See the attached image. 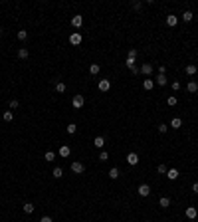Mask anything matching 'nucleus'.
Returning a JSON list of instances; mask_svg holds the SVG:
<instances>
[{
	"label": "nucleus",
	"instance_id": "f257e3e1",
	"mask_svg": "<svg viewBox=\"0 0 198 222\" xmlns=\"http://www.w3.org/2000/svg\"><path fill=\"white\" fill-rule=\"evenodd\" d=\"M125 66H127V68L131 70V72H133L135 75H137V73H141V72H139V68H137V64H135V60H133V58H127V62H125Z\"/></svg>",
	"mask_w": 198,
	"mask_h": 222
},
{
	"label": "nucleus",
	"instance_id": "f03ea898",
	"mask_svg": "<svg viewBox=\"0 0 198 222\" xmlns=\"http://www.w3.org/2000/svg\"><path fill=\"white\" fill-rule=\"evenodd\" d=\"M69 44L71 46H79L81 44V34H79V32H73V34L69 36Z\"/></svg>",
	"mask_w": 198,
	"mask_h": 222
},
{
	"label": "nucleus",
	"instance_id": "7ed1b4c3",
	"mask_svg": "<svg viewBox=\"0 0 198 222\" xmlns=\"http://www.w3.org/2000/svg\"><path fill=\"white\" fill-rule=\"evenodd\" d=\"M71 171H73L75 175H81L83 171H85V167H83V163H71Z\"/></svg>",
	"mask_w": 198,
	"mask_h": 222
},
{
	"label": "nucleus",
	"instance_id": "20e7f679",
	"mask_svg": "<svg viewBox=\"0 0 198 222\" xmlns=\"http://www.w3.org/2000/svg\"><path fill=\"white\" fill-rule=\"evenodd\" d=\"M137 192H139V196H149L151 194V186L149 185H141L137 188Z\"/></svg>",
	"mask_w": 198,
	"mask_h": 222
},
{
	"label": "nucleus",
	"instance_id": "39448f33",
	"mask_svg": "<svg viewBox=\"0 0 198 222\" xmlns=\"http://www.w3.org/2000/svg\"><path fill=\"white\" fill-rule=\"evenodd\" d=\"M71 26H75V28H81V26H83V16L75 14L73 18H71Z\"/></svg>",
	"mask_w": 198,
	"mask_h": 222
},
{
	"label": "nucleus",
	"instance_id": "423d86ee",
	"mask_svg": "<svg viewBox=\"0 0 198 222\" xmlns=\"http://www.w3.org/2000/svg\"><path fill=\"white\" fill-rule=\"evenodd\" d=\"M71 103H73V107H75V109H79V107H83L85 99H83V95H75V97H73V101H71Z\"/></svg>",
	"mask_w": 198,
	"mask_h": 222
},
{
	"label": "nucleus",
	"instance_id": "0eeeda50",
	"mask_svg": "<svg viewBox=\"0 0 198 222\" xmlns=\"http://www.w3.org/2000/svg\"><path fill=\"white\" fill-rule=\"evenodd\" d=\"M166 81H168V79H166V75H165V73H159L157 77H155V83H157V85H161V87H165V85H166Z\"/></svg>",
	"mask_w": 198,
	"mask_h": 222
},
{
	"label": "nucleus",
	"instance_id": "6e6552de",
	"mask_svg": "<svg viewBox=\"0 0 198 222\" xmlns=\"http://www.w3.org/2000/svg\"><path fill=\"white\" fill-rule=\"evenodd\" d=\"M139 72H141V73H145L147 77H149V75L153 73V66H151V64H143L141 68H139Z\"/></svg>",
	"mask_w": 198,
	"mask_h": 222
},
{
	"label": "nucleus",
	"instance_id": "1a4fd4ad",
	"mask_svg": "<svg viewBox=\"0 0 198 222\" xmlns=\"http://www.w3.org/2000/svg\"><path fill=\"white\" fill-rule=\"evenodd\" d=\"M127 163H129L131 167H135V165L139 163V155H137V153H129V155H127Z\"/></svg>",
	"mask_w": 198,
	"mask_h": 222
},
{
	"label": "nucleus",
	"instance_id": "9d476101",
	"mask_svg": "<svg viewBox=\"0 0 198 222\" xmlns=\"http://www.w3.org/2000/svg\"><path fill=\"white\" fill-rule=\"evenodd\" d=\"M109 87H111L109 79H99V91H109Z\"/></svg>",
	"mask_w": 198,
	"mask_h": 222
},
{
	"label": "nucleus",
	"instance_id": "9b49d317",
	"mask_svg": "<svg viewBox=\"0 0 198 222\" xmlns=\"http://www.w3.org/2000/svg\"><path fill=\"white\" fill-rule=\"evenodd\" d=\"M196 216H198V210H196V208H194V206H188V208H186V218H190V220H194V218H196Z\"/></svg>",
	"mask_w": 198,
	"mask_h": 222
},
{
	"label": "nucleus",
	"instance_id": "f8f14e48",
	"mask_svg": "<svg viewBox=\"0 0 198 222\" xmlns=\"http://www.w3.org/2000/svg\"><path fill=\"white\" fill-rule=\"evenodd\" d=\"M166 24H168V26H176V24H178V16L168 14V16H166Z\"/></svg>",
	"mask_w": 198,
	"mask_h": 222
},
{
	"label": "nucleus",
	"instance_id": "ddd939ff",
	"mask_svg": "<svg viewBox=\"0 0 198 222\" xmlns=\"http://www.w3.org/2000/svg\"><path fill=\"white\" fill-rule=\"evenodd\" d=\"M166 177H168V181H176V179H178V171H176V169H168L166 171Z\"/></svg>",
	"mask_w": 198,
	"mask_h": 222
},
{
	"label": "nucleus",
	"instance_id": "4468645a",
	"mask_svg": "<svg viewBox=\"0 0 198 222\" xmlns=\"http://www.w3.org/2000/svg\"><path fill=\"white\" fill-rule=\"evenodd\" d=\"M93 145H95L97 149H103V147H105V139H103L101 135H97V137L93 139Z\"/></svg>",
	"mask_w": 198,
	"mask_h": 222
},
{
	"label": "nucleus",
	"instance_id": "2eb2a0df",
	"mask_svg": "<svg viewBox=\"0 0 198 222\" xmlns=\"http://www.w3.org/2000/svg\"><path fill=\"white\" fill-rule=\"evenodd\" d=\"M153 87H155V81H153V79H149V77H147L145 81H143V89H145V91H151Z\"/></svg>",
	"mask_w": 198,
	"mask_h": 222
},
{
	"label": "nucleus",
	"instance_id": "dca6fc26",
	"mask_svg": "<svg viewBox=\"0 0 198 222\" xmlns=\"http://www.w3.org/2000/svg\"><path fill=\"white\" fill-rule=\"evenodd\" d=\"M186 89L190 91V93H196V91H198V81H194V79H192V81H188Z\"/></svg>",
	"mask_w": 198,
	"mask_h": 222
},
{
	"label": "nucleus",
	"instance_id": "f3484780",
	"mask_svg": "<svg viewBox=\"0 0 198 222\" xmlns=\"http://www.w3.org/2000/svg\"><path fill=\"white\" fill-rule=\"evenodd\" d=\"M69 153H71V149L67 145H62L60 147V157H69Z\"/></svg>",
	"mask_w": 198,
	"mask_h": 222
},
{
	"label": "nucleus",
	"instance_id": "a211bd4d",
	"mask_svg": "<svg viewBox=\"0 0 198 222\" xmlns=\"http://www.w3.org/2000/svg\"><path fill=\"white\" fill-rule=\"evenodd\" d=\"M52 177L54 179H62V177H64V169H62V167H56L54 173H52Z\"/></svg>",
	"mask_w": 198,
	"mask_h": 222
},
{
	"label": "nucleus",
	"instance_id": "6ab92c4d",
	"mask_svg": "<svg viewBox=\"0 0 198 222\" xmlns=\"http://www.w3.org/2000/svg\"><path fill=\"white\" fill-rule=\"evenodd\" d=\"M159 204H161L163 208H168V206H170V198H168V196H161V200H159Z\"/></svg>",
	"mask_w": 198,
	"mask_h": 222
},
{
	"label": "nucleus",
	"instance_id": "aec40b11",
	"mask_svg": "<svg viewBox=\"0 0 198 222\" xmlns=\"http://www.w3.org/2000/svg\"><path fill=\"white\" fill-rule=\"evenodd\" d=\"M170 127H174V129L182 127V119H180V117H174V119L170 121Z\"/></svg>",
	"mask_w": 198,
	"mask_h": 222
},
{
	"label": "nucleus",
	"instance_id": "412c9836",
	"mask_svg": "<svg viewBox=\"0 0 198 222\" xmlns=\"http://www.w3.org/2000/svg\"><path fill=\"white\" fill-rule=\"evenodd\" d=\"M109 179H113V181H115V179H119V169H117V167H113V169L109 171Z\"/></svg>",
	"mask_w": 198,
	"mask_h": 222
},
{
	"label": "nucleus",
	"instance_id": "4be33fe9",
	"mask_svg": "<svg viewBox=\"0 0 198 222\" xmlns=\"http://www.w3.org/2000/svg\"><path fill=\"white\" fill-rule=\"evenodd\" d=\"M22 208H24V212H26V214H32V212H34V204L32 202H26Z\"/></svg>",
	"mask_w": 198,
	"mask_h": 222
},
{
	"label": "nucleus",
	"instance_id": "5701e85b",
	"mask_svg": "<svg viewBox=\"0 0 198 222\" xmlns=\"http://www.w3.org/2000/svg\"><path fill=\"white\" fill-rule=\"evenodd\" d=\"M186 73L188 75H194L196 73V64H188L186 66Z\"/></svg>",
	"mask_w": 198,
	"mask_h": 222
},
{
	"label": "nucleus",
	"instance_id": "b1692460",
	"mask_svg": "<svg viewBox=\"0 0 198 222\" xmlns=\"http://www.w3.org/2000/svg\"><path fill=\"white\" fill-rule=\"evenodd\" d=\"M44 159H46V161H48V163H52L54 159H56V153H54V151H48V153L44 155Z\"/></svg>",
	"mask_w": 198,
	"mask_h": 222
},
{
	"label": "nucleus",
	"instance_id": "393cba45",
	"mask_svg": "<svg viewBox=\"0 0 198 222\" xmlns=\"http://www.w3.org/2000/svg\"><path fill=\"white\" fill-rule=\"evenodd\" d=\"M192 16H194V14H192V12H190V10H186V12H182V20H184V22H190V20H192Z\"/></svg>",
	"mask_w": 198,
	"mask_h": 222
},
{
	"label": "nucleus",
	"instance_id": "a878e982",
	"mask_svg": "<svg viewBox=\"0 0 198 222\" xmlns=\"http://www.w3.org/2000/svg\"><path fill=\"white\" fill-rule=\"evenodd\" d=\"M18 58H20V60H26V58H28V50L26 48H20L18 50Z\"/></svg>",
	"mask_w": 198,
	"mask_h": 222
},
{
	"label": "nucleus",
	"instance_id": "bb28decb",
	"mask_svg": "<svg viewBox=\"0 0 198 222\" xmlns=\"http://www.w3.org/2000/svg\"><path fill=\"white\" fill-rule=\"evenodd\" d=\"M16 36H18V40H20V42H24V40L28 38V32H26V30H20V32H18Z\"/></svg>",
	"mask_w": 198,
	"mask_h": 222
},
{
	"label": "nucleus",
	"instance_id": "cd10ccee",
	"mask_svg": "<svg viewBox=\"0 0 198 222\" xmlns=\"http://www.w3.org/2000/svg\"><path fill=\"white\" fill-rule=\"evenodd\" d=\"M89 72L93 73V75H97V73H99V64H91V66H89Z\"/></svg>",
	"mask_w": 198,
	"mask_h": 222
},
{
	"label": "nucleus",
	"instance_id": "c85d7f7f",
	"mask_svg": "<svg viewBox=\"0 0 198 222\" xmlns=\"http://www.w3.org/2000/svg\"><path fill=\"white\" fill-rule=\"evenodd\" d=\"M75 131H77V125H75V123H69V125H67V133H69V135H73Z\"/></svg>",
	"mask_w": 198,
	"mask_h": 222
},
{
	"label": "nucleus",
	"instance_id": "c756f323",
	"mask_svg": "<svg viewBox=\"0 0 198 222\" xmlns=\"http://www.w3.org/2000/svg\"><path fill=\"white\" fill-rule=\"evenodd\" d=\"M12 119H14V115H12V111H4V121H6V123H10Z\"/></svg>",
	"mask_w": 198,
	"mask_h": 222
},
{
	"label": "nucleus",
	"instance_id": "7c9ffc66",
	"mask_svg": "<svg viewBox=\"0 0 198 222\" xmlns=\"http://www.w3.org/2000/svg\"><path fill=\"white\" fill-rule=\"evenodd\" d=\"M56 91H58V93H64V91H65V83H56Z\"/></svg>",
	"mask_w": 198,
	"mask_h": 222
},
{
	"label": "nucleus",
	"instance_id": "2f4dec72",
	"mask_svg": "<svg viewBox=\"0 0 198 222\" xmlns=\"http://www.w3.org/2000/svg\"><path fill=\"white\" fill-rule=\"evenodd\" d=\"M107 159H109V153H107V151H101V155H99V161H101V163H105Z\"/></svg>",
	"mask_w": 198,
	"mask_h": 222
},
{
	"label": "nucleus",
	"instance_id": "473e14b6",
	"mask_svg": "<svg viewBox=\"0 0 198 222\" xmlns=\"http://www.w3.org/2000/svg\"><path fill=\"white\" fill-rule=\"evenodd\" d=\"M166 131H168V125H165V123H161V125H159V133H161V135H165Z\"/></svg>",
	"mask_w": 198,
	"mask_h": 222
},
{
	"label": "nucleus",
	"instance_id": "72a5a7b5",
	"mask_svg": "<svg viewBox=\"0 0 198 222\" xmlns=\"http://www.w3.org/2000/svg\"><path fill=\"white\" fill-rule=\"evenodd\" d=\"M166 103H168V105H176V103H178V99H176L174 95H170V97L166 99Z\"/></svg>",
	"mask_w": 198,
	"mask_h": 222
},
{
	"label": "nucleus",
	"instance_id": "f704fd0d",
	"mask_svg": "<svg viewBox=\"0 0 198 222\" xmlns=\"http://www.w3.org/2000/svg\"><path fill=\"white\" fill-rule=\"evenodd\" d=\"M18 107H20V101L18 99H12L10 101V109H18Z\"/></svg>",
	"mask_w": 198,
	"mask_h": 222
},
{
	"label": "nucleus",
	"instance_id": "c9c22d12",
	"mask_svg": "<svg viewBox=\"0 0 198 222\" xmlns=\"http://www.w3.org/2000/svg\"><path fill=\"white\" fill-rule=\"evenodd\" d=\"M157 171H159L161 175H166V171H168V169H166V165H159V167H157Z\"/></svg>",
	"mask_w": 198,
	"mask_h": 222
},
{
	"label": "nucleus",
	"instance_id": "e433bc0d",
	"mask_svg": "<svg viewBox=\"0 0 198 222\" xmlns=\"http://www.w3.org/2000/svg\"><path fill=\"white\" fill-rule=\"evenodd\" d=\"M127 58H133V60H135V58H137V50L131 48V50H129V56H127Z\"/></svg>",
	"mask_w": 198,
	"mask_h": 222
},
{
	"label": "nucleus",
	"instance_id": "4c0bfd02",
	"mask_svg": "<svg viewBox=\"0 0 198 222\" xmlns=\"http://www.w3.org/2000/svg\"><path fill=\"white\" fill-rule=\"evenodd\" d=\"M159 73H166V66H165V64L159 66Z\"/></svg>",
	"mask_w": 198,
	"mask_h": 222
},
{
	"label": "nucleus",
	"instance_id": "58836bf2",
	"mask_svg": "<svg viewBox=\"0 0 198 222\" xmlns=\"http://www.w3.org/2000/svg\"><path fill=\"white\" fill-rule=\"evenodd\" d=\"M172 89L178 91V89H180V81H172Z\"/></svg>",
	"mask_w": 198,
	"mask_h": 222
},
{
	"label": "nucleus",
	"instance_id": "ea45409f",
	"mask_svg": "<svg viewBox=\"0 0 198 222\" xmlns=\"http://www.w3.org/2000/svg\"><path fill=\"white\" fill-rule=\"evenodd\" d=\"M133 8H135V10H141L143 4H141V2H133Z\"/></svg>",
	"mask_w": 198,
	"mask_h": 222
},
{
	"label": "nucleus",
	"instance_id": "a19ab883",
	"mask_svg": "<svg viewBox=\"0 0 198 222\" xmlns=\"http://www.w3.org/2000/svg\"><path fill=\"white\" fill-rule=\"evenodd\" d=\"M40 222H52V218H50V216H42Z\"/></svg>",
	"mask_w": 198,
	"mask_h": 222
},
{
	"label": "nucleus",
	"instance_id": "79ce46f5",
	"mask_svg": "<svg viewBox=\"0 0 198 222\" xmlns=\"http://www.w3.org/2000/svg\"><path fill=\"white\" fill-rule=\"evenodd\" d=\"M192 190H194V194H198V182H194V185H192Z\"/></svg>",
	"mask_w": 198,
	"mask_h": 222
},
{
	"label": "nucleus",
	"instance_id": "37998d69",
	"mask_svg": "<svg viewBox=\"0 0 198 222\" xmlns=\"http://www.w3.org/2000/svg\"><path fill=\"white\" fill-rule=\"evenodd\" d=\"M0 36H2V28H0Z\"/></svg>",
	"mask_w": 198,
	"mask_h": 222
},
{
	"label": "nucleus",
	"instance_id": "c03bdc74",
	"mask_svg": "<svg viewBox=\"0 0 198 222\" xmlns=\"http://www.w3.org/2000/svg\"><path fill=\"white\" fill-rule=\"evenodd\" d=\"M147 222H149V220H147Z\"/></svg>",
	"mask_w": 198,
	"mask_h": 222
}]
</instances>
